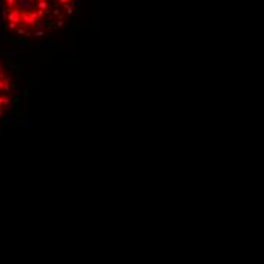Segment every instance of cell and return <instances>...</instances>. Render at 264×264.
Here are the masks:
<instances>
[{"label":"cell","mask_w":264,"mask_h":264,"mask_svg":"<svg viewBox=\"0 0 264 264\" xmlns=\"http://www.w3.org/2000/svg\"><path fill=\"white\" fill-rule=\"evenodd\" d=\"M79 0H0L5 30L18 40H41L70 26Z\"/></svg>","instance_id":"6da1fadb"},{"label":"cell","mask_w":264,"mask_h":264,"mask_svg":"<svg viewBox=\"0 0 264 264\" xmlns=\"http://www.w3.org/2000/svg\"><path fill=\"white\" fill-rule=\"evenodd\" d=\"M20 103V84L14 71L0 59V123L6 122Z\"/></svg>","instance_id":"7a4b0ae2"}]
</instances>
